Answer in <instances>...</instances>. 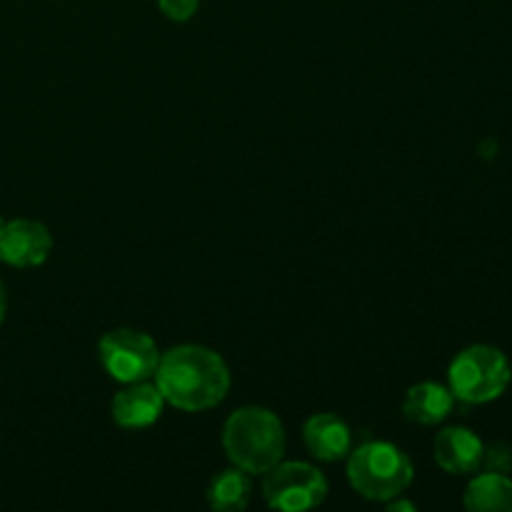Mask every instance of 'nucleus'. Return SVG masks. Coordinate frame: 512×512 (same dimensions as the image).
<instances>
[{
	"mask_svg": "<svg viewBox=\"0 0 512 512\" xmlns=\"http://www.w3.org/2000/svg\"><path fill=\"white\" fill-rule=\"evenodd\" d=\"M413 475L415 470L408 455L385 440H368L348 455L350 485L355 493L375 503H388L403 495V490L413 483Z\"/></svg>",
	"mask_w": 512,
	"mask_h": 512,
	"instance_id": "3",
	"label": "nucleus"
},
{
	"mask_svg": "<svg viewBox=\"0 0 512 512\" xmlns=\"http://www.w3.org/2000/svg\"><path fill=\"white\" fill-rule=\"evenodd\" d=\"M328 495V480L308 463H283L265 473L263 498L270 508L285 512H303L318 508Z\"/></svg>",
	"mask_w": 512,
	"mask_h": 512,
	"instance_id": "6",
	"label": "nucleus"
},
{
	"mask_svg": "<svg viewBox=\"0 0 512 512\" xmlns=\"http://www.w3.org/2000/svg\"><path fill=\"white\" fill-rule=\"evenodd\" d=\"M453 403L455 395L450 393V388L425 380V383L413 385L405 393L403 413L405 418L418 425H438L448 418L450 410H453Z\"/></svg>",
	"mask_w": 512,
	"mask_h": 512,
	"instance_id": "11",
	"label": "nucleus"
},
{
	"mask_svg": "<svg viewBox=\"0 0 512 512\" xmlns=\"http://www.w3.org/2000/svg\"><path fill=\"white\" fill-rule=\"evenodd\" d=\"M305 448L310 455L323 463H335V460L348 458L353 450V430L343 418L333 413H320L305 423L303 428Z\"/></svg>",
	"mask_w": 512,
	"mask_h": 512,
	"instance_id": "9",
	"label": "nucleus"
},
{
	"mask_svg": "<svg viewBox=\"0 0 512 512\" xmlns=\"http://www.w3.org/2000/svg\"><path fill=\"white\" fill-rule=\"evenodd\" d=\"M483 440L468 428H445L435 438V463L450 475H468L483 465Z\"/></svg>",
	"mask_w": 512,
	"mask_h": 512,
	"instance_id": "10",
	"label": "nucleus"
},
{
	"mask_svg": "<svg viewBox=\"0 0 512 512\" xmlns=\"http://www.w3.org/2000/svg\"><path fill=\"white\" fill-rule=\"evenodd\" d=\"M3 318H5V288L3 283H0V323H3Z\"/></svg>",
	"mask_w": 512,
	"mask_h": 512,
	"instance_id": "17",
	"label": "nucleus"
},
{
	"mask_svg": "<svg viewBox=\"0 0 512 512\" xmlns=\"http://www.w3.org/2000/svg\"><path fill=\"white\" fill-rule=\"evenodd\" d=\"M53 238L35 220H10L0 225V260L13 268H38L48 260Z\"/></svg>",
	"mask_w": 512,
	"mask_h": 512,
	"instance_id": "7",
	"label": "nucleus"
},
{
	"mask_svg": "<svg viewBox=\"0 0 512 512\" xmlns=\"http://www.w3.org/2000/svg\"><path fill=\"white\" fill-rule=\"evenodd\" d=\"M98 358L110 378L128 385L153 378L160 363V350L143 330L118 328L100 338Z\"/></svg>",
	"mask_w": 512,
	"mask_h": 512,
	"instance_id": "5",
	"label": "nucleus"
},
{
	"mask_svg": "<svg viewBox=\"0 0 512 512\" xmlns=\"http://www.w3.org/2000/svg\"><path fill=\"white\" fill-rule=\"evenodd\" d=\"M510 363L493 345H470L450 363V393L468 405L500 398L510 385Z\"/></svg>",
	"mask_w": 512,
	"mask_h": 512,
	"instance_id": "4",
	"label": "nucleus"
},
{
	"mask_svg": "<svg viewBox=\"0 0 512 512\" xmlns=\"http://www.w3.org/2000/svg\"><path fill=\"white\" fill-rule=\"evenodd\" d=\"M158 5L165 18L175 20V23H185V20L198 13L200 0H158Z\"/></svg>",
	"mask_w": 512,
	"mask_h": 512,
	"instance_id": "15",
	"label": "nucleus"
},
{
	"mask_svg": "<svg viewBox=\"0 0 512 512\" xmlns=\"http://www.w3.org/2000/svg\"><path fill=\"white\" fill-rule=\"evenodd\" d=\"M223 448L235 468L265 475L285 455V428L268 408H240L225 420Z\"/></svg>",
	"mask_w": 512,
	"mask_h": 512,
	"instance_id": "2",
	"label": "nucleus"
},
{
	"mask_svg": "<svg viewBox=\"0 0 512 512\" xmlns=\"http://www.w3.org/2000/svg\"><path fill=\"white\" fill-rule=\"evenodd\" d=\"M388 510L390 512H415V505L413 503H408V500H398V498H393V500H388Z\"/></svg>",
	"mask_w": 512,
	"mask_h": 512,
	"instance_id": "16",
	"label": "nucleus"
},
{
	"mask_svg": "<svg viewBox=\"0 0 512 512\" xmlns=\"http://www.w3.org/2000/svg\"><path fill=\"white\" fill-rule=\"evenodd\" d=\"M163 408L165 398L158 385L138 380L128 383V388L115 395L110 413L120 428H148L163 415Z\"/></svg>",
	"mask_w": 512,
	"mask_h": 512,
	"instance_id": "8",
	"label": "nucleus"
},
{
	"mask_svg": "<svg viewBox=\"0 0 512 512\" xmlns=\"http://www.w3.org/2000/svg\"><path fill=\"white\" fill-rule=\"evenodd\" d=\"M463 503L473 512H512V480L488 470L468 485Z\"/></svg>",
	"mask_w": 512,
	"mask_h": 512,
	"instance_id": "12",
	"label": "nucleus"
},
{
	"mask_svg": "<svg viewBox=\"0 0 512 512\" xmlns=\"http://www.w3.org/2000/svg\"><path fill=\"white\" fill-rule=\"evenodd\" d=\"M250 493H253V480L250 473L240 468L220 470L208 485V505L218 512H240L248 508Z\"/></svg>",
	"mask_w": 512,
	"mask_h": 512,
	"instance_id": "13",
	"label": "nucleus"
},
{
	"mask_svg": "<svg viewBox=\"0 0 512 512\" xmlns=\"http://www.w3.org/2000/svg\"><path fill=\"white\" fill-rule=\"evenodd\" d=\"M480 468H488L490 473H510L512 468V453L505 443H493L483 450V465Z\"/></svg>",
	"mask_w": 512,
	"mask_h": 512,
	"instance_id": "14",
	"label": "nucleus"
},
{
	"mask_svg": "<svg viewBox=\"0 0 512 512\" xmlns=\"http://www.w3.org/2000/svg\"><path fill=\"white\" fill-rule=\"evenodd\" d=\"M153 378L165 403L185 413L215 408L230 390L228 365L203 345H178L163 353Z\"/></svg>",
	"mask_w": 512,
	"mask_h": 512,
	"instance_id": "1",
	"label": "nucleus"
}]
</instances>
